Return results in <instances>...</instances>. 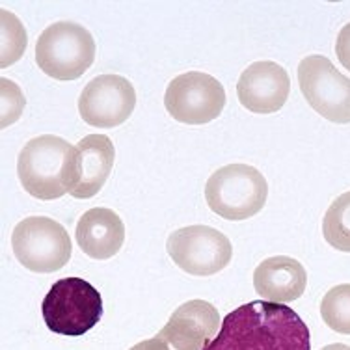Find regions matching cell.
Segmentation results:
<instances>
[{
  "label": "cell",
  "mask_w": 350,
  "mask_h": 350,
  "mask_svg": "<svg viewBox=\"0 0 350 350\" xmlns=\"http://www.w3.org/2000/svg\"><path fill=\"white\" fill-rule=\"evenodd\" d=\"M164 107L177 122L203 125L222 114L226 107V90L215 77L189 71L170 82L164 94Z\"/></svg>",
  "instance_id": "obj_9"
},
{
  "label": "cell",
  "mask_w": 350,
  "mask_h": 350,
  "mask_svg": "<svg viewBox=\"0 0 350 350\" xmlns=\"http://www.w3.org/2000/svg\"><path fill=\"white\" fill-rule=\"evenodd\" d=\"M337 58L341 62V66L350 71V23L341 28V32L337 36L336 43Z\"/></svg>",
  "instance_id": "obj_20"
},
{
  "label": "cell",
  "mask_w": 350,
  "mask_h": 350,
  "mask_svg": "<svg viewBox=\"0 0 350 350\" xmlns=\"http://www.w3.org/2000/svg\"><path fill=\"white\" fill-rule=\"evenodd\" d=\"M267 196V179L248 164H229L216 170L205 185L209 209L231 222L256 216L265 207Z\"/></svg>",
  "instance_id": "obj_4"
},
{
  "label": "cell",
  "mask_w": 350,
  "mask_h": 350,
  "mask_svg": "<svg viewBox=\"0 0 350 350\" xmlns=\"http://www.w3.org/2000/svg\"><path fill=\"white\" fill-rule=\"evenodd\" d=\"M308 285V274L302 262L287 256L269 257L257 265L254 287L257 295L269 302L285 304L298 300Z\"/></svg>",
  "instance_id": "obj_15"
},
{
  "label": "cell",
  "mask_w": 350,
  "mask_h": 350,
  "mask_svg": "<svg viewBox=\"0 0 350 350\" xmlns=\"http://www.w3.org/2000/svg\"><path fill=\"white\" fill-rule=\"evenodd\" d=\"M321 315L328 328L350 336V283L332 287L321 302Z\"/></svg>",
  "instance_id": "obj_17"
},
{
  "label": "cell",
  "mask_w": 350,
  "mask_h": 350,
  "mask_svg": "<svg viewBox=\"0 0 350 350\" xmlns=\"http://www.w3.org/2000/svg\"><path fill=\"white\" fill-rule=\"evenodd\" d=\"M172 261L190 276H213L229 265L233 246L218 229L187 226L174 231L166 243Z\"/></svg>",
  "instance_id": "obj_8"
},
{
  "label": "cell",
  "mask_w": 350,
  "mask_h": 350,
  "mask_svg": "<svg viewBox=\"0 0 350 350\" xmlns=\"http://www.w3.org/2000/svg\"><path fill=\"white\" fill-rule=\"evenodd\" d=\"M291 79L276 62H256L244 69L237 82L239 101L254 114H274L287 103Z\"/></svg>",
  "instance_id": "obj_12"
},
{
  "label": "cell",
  "mask_w": 350,
  "mask_h": 350,
  "mask_svg": "<svg viewBox=\"0 0 350 350\" xmlns=\"http://www.w3.org/2000/svg\"><path fill=\"white\" fill-rule=\"evenodd\" d=\"M321 350H350V347L343 343H336V345H328V347H324V349Z\"/></svg>",
  "instance_id": "obj_22"
},
{
  "label": "cell",
  "mask_w": 350,
  "mask_h": 350,
  "mask_svg": "<svg viewBox=\"0 0 350 350\" xmlns=\"http://www.w3.org/2000/svg\"><path fill=\"white\" fill-rule=\"evenodd\" d=\"M326 243L339 252H350V192H345L332 203L323 220Z\"/></svg>",
  "instance_id": "obj_16"
},
{
  "label": "cell",
  "mask_w": 350,
  "mask_h": 350,
  "mask_svg": "<svg viewBox=\"0 0 350 350\" xmlns=\"http://www.w3.org/2000/svg\"><path fill=\"white\" fill-rule=\"evenodd\" d=\"M17 175L30 196L43 202L58 200L77 185V148L60 136L32 138L21 151Z\"/></svg>",
  "instance_id": "obj_2"
},
{
  "label": "cell",
  "mask_w": 350,
  "mask_h": 350,
  "mask_svg": "<svg viewBox=\"0 0 350 350\" xmlns=\"http://www.w3.org/2000/svg\"><path fill=\"white\" fill-rule=\"evenodd\" d=\"M2 129L12 125L15 120H19L21 112L25 108V95L14 82L2 79Z\"/></svg>",
  "instance_id": "obj_19"
},
{
  "label": "cell",
  "mask_w": 350,
  "mask_h": 350,
  "mask_svg": "<svg viewBox=\"0 0 350 350\" xmlns=\"http://www.w3.org/2000/svg\"><path fill=\"white\" fill-rule=\"evenodd\" d=\"M12 248L25 269L38 274H51L64 269L71 259L68 229L47 216H30L15 226Z\"/></svg>",
  "instance_id": "obj_6"
},
{
  "label": "cell",
  "mask_w": 350,
  "mask_h": 350,
  "mask_svg": "<svg viewBox=\"0 0 350 350\" xmlns=\"http://www.w3.org/2000/svg\"><path fill=\"white\" fill-rule=\"evenodd\" d=\"M298 84L310 107L334 123H350V79L326 56L311 54L298 66Z\"/></svg>",
  "instance_id": "obj_7"
},
{
  "label": "cell",
  "mask_w": 350,
  "mask_h": 350,
  "mask_svg": "<svg viewBox=\"0 0 350 350\" xmlns=\"http://www.w3.org/2000/svg\"><path fill=\"white\" fill-rule=\"evenodd\" d=\"M220 328V315L211 302L190 300L172 313L161 337L170 350H203L213 341Z\"/></svg>",
  "instance_id": "obj_11"
},
{
  "label": "cell",
  "mask_w": 350,
  "mask_h": 350,
  "mask_svg": "<svg viewBox=\"0 0 350 350\" xmlns=\"http://www.w3.org/2000/svg\"><path fill=\"white\" fill-rule=\"evenodd\" d=\"M2 15V60L0 68H10L17 62L27 49V30L21 25V21L6 10L0 12Z\"/></svg>",
  "instance_id": "obj_18"
},
{
  "label": "cell",
  "mask_w": 350,
  "mask_h": 350,
  "mask_svg": "<svg viewBox=\"0 0 350 350\" xmlns=\"http://www.w3.org/2000/svg\"><path fill=\"white\" fill-rule=\"evenodd\" d=\"M135 107V86L122 75L95 77L79 97L81 118L92 127H118L127 122Z\"/></svg>",
  "instance_id": "obj_10"
},
{
  "label": "cell",
  "mask_w": 350,
  "mask_h": 350,
  "mask_svg": "<svg viewBox=\"0 0 350 350\" xmlns=\"http://www.w3.org/2000/svg\"><path fill=\"white\" fill-rule=\"evenodd\" d=\"M131 350H170L164 341H162L161 337H153V339H146V341H142V343L135 345Z\"/></svg>",
  "instance_id": "obj_21"
},
{
  "label": "cell",
  "mask_w": 350,
  "mask_h": 350,
  "mask_svg": "<svg viewBox=\"0 0 350 350\" xmlns=\"http://www.w3.org/2000/svg\"><path fill=\"white\" fill-rule=\"evenodd\" d=\"M116 149L105 135H88L77 146V185L69 194L88 200L99 194L112 172Z\"/></svg>",
  "instance_id": "obj_14"
},
{
  "label": "cell",
  "mask_w": 350,
  "mask_h": 350,
  "mask_svg": "<svg viewBox=\"0 0 350 350\" xmlns=\"http://www.w3.org/2000/svg\"><path fill=\"white\" fill-rule=\"evenodd\" d=\"M47 328L58 336L79 337L103 319L101 293L82 278H64L53 283L41 304Z\"/></svg>",
  "instance_id": "obj_3"
},
{
  "label": "cell",
  "mask_w": 350,
  "mask_h": 350,
  "mask_svg": "<svg viewBox=\"0 0 350 350\" xmlns=\"http://www.w3.org/2000/svg\"><path fill=\"white\" fill-rule=\"evenodd\" d=\"M75 237L81 250L92 259L105 261L116 256L125 243L123 220L107 207L86 211L77 222Z\"/></svg>",
  "instance_id": "obj_13"
},
{
  "label": "cell",
  "mask_w": 350,
  "mask_h": 350,
  "mask_svg": "<svg viewBox=\"0 0 350 350\" xmlns=\"http://www.w3.org/2000/svg\"><path fill=\"white\" fill-rule=\"evenodd\" d=\"M203 350H311L310 330L289 306L256 300L224 317Z\"/></svg>",
  "instance_id": "obj_1"
},
{
  "label": "cell",
  "mask_w": 350,
  "mask_h": 350,
  "mask_svg": "<svg viewBox=\"0 0 350 350\" xmlns=\"http://www.w3.org/2000/svg\"><path fill=\"white\" fill-rule=\"evenodd\" d=\"M94 60V38L77 23H54L41 32L36 43L38 68L56 81H77Z\"/></svg>",
  "instance_id": "obj_5"
}]
</instances>
